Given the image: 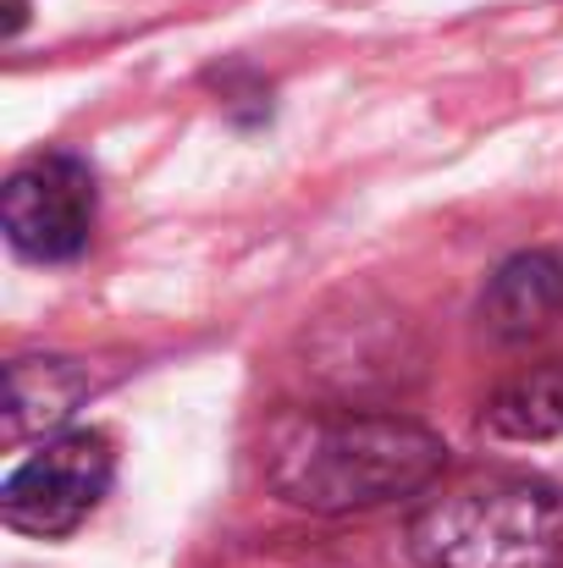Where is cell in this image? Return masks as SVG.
<instances>
[{
  "mask_svg": "<svg viewBox=\"0 0 563 568\" xmlns=\"http://www.w3.org/2000/svg\"><path fill=\"white\" fill-rule=\"evenodd\" d=\"M420 568H563V486L520 469L464 475L409 519Z\"/></svg>",
  "mask_w": 563,
  "mask_h": 568,
  "instance_id": "7a4b0ae2",
  "label": "cell"
},
{
  "mask_svg": "<svg viewBox=\"0 0 563 568\" xmlns=\"http://www.w3.org/2000/svg\"><path fill=\"white\" fill-rule=\"evenodd\" d=\"M94 392V376L78 365V359H11L6 365V447H22V442H50L72 414L78 403Z\"/></svg>",
  "mask_w": 563,
  "mask_h": 568,
  "instance_id": "5b68a950",
  "label": "cell"
},
{
  "mask_svg": "<svg viewBox=\"0 0 563 568\" xmlns=\"http://www.w3.org/2000/svg\"><path fill=\"white\" fill-rule=\"evenodd\" d=\"M111 475H117V453L105 430H61L39 442L28 464L11 469V480L0 486V519L17 536H39V541L72 536L111 491Z\"/></svg>",
  "mask_w": 563,
  "mask_h": 568,
  "instance_id": "3957f363",
  "label": "cell"
},
{
  "mask_svg": "<svg viewBox=\"0 0 563 568\" xmlns=\"http://www.w3.org/2000/svg\"><path fill=\"white\" fill-rule=\"evenodd\" d=\"M486 430L503 442H547L563 430V359L503 381L486 403Z\"/></svg>",
  "mask_w": 563,
  "mask_h": 568,
  "instance_id": "52a82bcc",
  "label": "cell"
},
{
  "mask_svg": "<svg viewBox=\"0 0 563 568\" xmlns=\"http://www.w3.org/2000/svg\"><path fill=\"white\" fill-rule=\"evenodd\" d=\"M448 464L436 430L403 414L299 408L265 425V486L304 514H371L398 497L431 491Z\"/></svg>",
  "mask_w": 563,
  "mask_h": 568,
  "instance_id": "6da1fadb",
  "label": "cell"
},
{
  "mask_svg": "<svg viewBox=\"0 0 563 568\" xmlns=\"http://www.w3.org/2000/svg\"><path fill=\"white\" fill-rule=\"evenodd\" d=\"M22 22H28V0H6V28H0V33H6V39H17V33H22Z\"/></svg>",
  "mask_w": 563,
  "mask_h": 568,
  "instance_id": "ba28073f",
  "label": "cell"
},
{
  "mask_svg": "<svg viewBox=\"0 0 563 568\" xmlns=\"http://www.w3.org/2000/svg\"><path fill=\"white\" fill-rule=\"evenodd\" d=\"M94 210H100L94 172L67 150L33 155L28 166H17L6 178V193H0L6 243L33 265L78 260L94 237Z\"/></svg>",
  "mask_w": 563,
  "mask_h": 568,
  "instance_id": "277c9868",
  "label": "cell"
},
{
  "mask_svg": "<svg viewBox=\"0 0 563 568\" xmlns=\"http://www.w3.org/2000/svg\"><path fill=\"white\" fill-rule=\"evenodd\" d=\"M481 321L503 343L542 337L553 321H563V260L547 248H531V254H514L509 265H497V276L486 282V298H481Z\"/></svg>",
  "mask_w": 563,
  "mask_h": 568,
  "instance_id": "8992f818",
  "label": "cell"
}]
</instances>
